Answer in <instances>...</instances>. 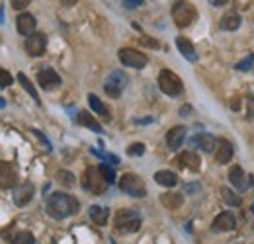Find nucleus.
<instances>
[{
    "label": "nucleus",
    "instance_id": "obj_1",
    "mask_svg": "<svg viewBox=\"0 0 254 244\" xmlns=\"http://www.w3.org/2000/svg\"><path fill=\"white\" fill-rule=\"evenodd\" d=\"M45 209H47L49 217H53V219H64V217L78 213L80 211V203H78V199L74 195L57 191V193L47 197Z\"/></svg>",
    "mask_w": 254,
    "mask_h": 244
},
{
    "label": "nucleus",
    "instance_id": "obj_2",
    "mask_svg": "<svg viewBox=\"0 0 254 244\" xmlns=\"http://www.w3.org/2000/svg\"><path fill=\"white\" fill-rule=\"evenodd\" d=\"M141 229V215L133 209H120L114 219V231L120 235H131Z\"/></svg>",
    "mask_w": 254,
    "mask_h": 244
},
{
    "label": "nucleus",
    "instance_id": "obj_3",
    "mask_svg": "<svg viewBox=\"0 0 254 244\" xmlns=\"http://www.w3.org/2000/svg\"><path fill=\"white\" fill-rule=\"evenodd\" d=\"M195 18H197V10L188 0H178L172 6V20H174V24L178 28H182V30L188 28L195 22Z\"/></svg>",
    "mask_w": 254,
    "mask_h": 244
},
{
    "label": "nucleus",
    "instance_id": "obj_4",
    "mask_svg": "<svg viewBox=\"0 0 254 244\" xmlns=\"http://www.w3.org/2000/svg\"><path fill=\"white\" fill-rule=\"evenodd\" d=\"M108 185H110V183L106 182V178L102 176V172H100L98 166H88V168L84 170V174H82V187L88 189L90 193L102 195V193L108 189Z\"/></svg>",
    "mask_w": 254,
    "mask_h": 244
},
{
    "label": "nucleus",
    "instance_id": "obj_5",
    "mask_svg": "<svg viewBox=\"0 0 254 244\" xmlns=\"http://www.w3.org/2000/svg\"><path fill=\"white\" fill-rule=\"evenodd\" d=\"M159 88L164 92L166 96L176 98V96L182 94L184 84H182V80H180V76H178L176 72H172V70H168V68H162L159 72Z\"/></svg>",
    "mask_w": 254,
    "mask_h": 244
},
{
    "label": "nucleus",
    "instance_id": "obj_6",
    "mask_svg": "<svg viewBox=\"0 0 254 244\" xmlns=\"http://www.w3.org/2000/svg\"><path fill=\"white\" fill-rule=\"evenodd\" d=\"M120 187H122V191H126L131 197H145L147 195L145 182L137 174H124V178L120 180Z\"/></svg>",
    "mask_w": 254,
    "mask_h": 244
},
{
    "label": "nucleus",
    "instance_id": "obj_7",
    "mask_svg": "<svg viewBox=\"0 0 254 244\" xmlns=\"http://www.w3.org/2000/svg\"><path fill=\"white\" fill-rule=\"evenodd\" d=\"M127 74L122 70H114L110 72V76L106 78V84H104V92L110 96V98H120L124 88L127 86Z\"/></svg>",
    "mask_w": 254,
    "mask_h": 244
},
{
    "label": "nucleus",
    "instance_id": "obj_8",
    "mask_svg": "<svg viewBox=\"0 0 254 244\" xmlns=\"http://www.w3.org/2000/svg\"><path fill=\"white\" fill-rule=\"evenodd\" d=\"M118 57H120L122 64H126L129 68H145L147 62H149L145 53H141V51H137V49H133V47H124V49H120Z\"/></svg>",
    "mask_w": 254,
    "mask_h": 244
},
{
    "label": "nucleus",
    "instance_id": "obj_9",
    "mask_svg": "<svg viewBox=\"0 0 254 244\" xmlns=\"http://www.w3.org/2000/svg\"><path fill=\"white\" fill-rule=\"evenodd\" d=\"M35 78H37V84H39L43 90H55V88H59L61 82H63L61 76H59V72H55V68H51V66H41V68H37Z\"/></svg>",
    "mask_w": 254,
    "mask_h": 244
},
{
    "label": "nucleus",
    "instance_id": "obj_10",
    "mask_svg": "<svg viewBox=\"0 0 254 244\" xmlns=\"http://www.w3.org/2000/svg\"><path fill=\"white\" fill-rule=\"evenodd\" d=\"M45 49H47V35L45 33L33 31L32 35H28V39H26V51H28V55L41 57L45 53Z\"/></svg>",
    "mask_w": 254,
    "mask_h": 244
},
{
    "label": "nucleus",
    "instance_id": "obj_11",
    "mask_svg": "<svg viewBox=\"0 0 254 244\" xmlns=\"http://www.w3.org/2000/svg\"><path fill=\"white\" fill-rule=\"evenodd\" d=\"M235 227H237V217L231 211L219 213L213 219V223H211V231L213 233H227V231H233Z\"/></svg>",
    "mask_w": 254,
    "mask_h": 244
},
{
    "label": "nucleus",
    "instance_id": "obj_12",
    "mask_svg": "<svg viewBox=\"0 0 254 244\" xmlns=\"http://www.w3.org/2000/svg\"><path fill=\"white\" fill-rule=\"evenodd\" d=\"M18 185V174L12 164L0 160V189H12Z\"/></svg>",
    "mask_w": 254,
    "mask_h": 244
},
{
    "label": "nucleus",
    "instance_id": "obj_13",
    "mask_svg": "<svg viewBox=\"0 0 254 244\" xmlns=\"http://www.w3.org/2000/svg\"><path fill=\"white\" fill-rule=\"evenodd\" d=\"M184 141H186V127L184 125H176L166 133V147L170 151H178Z\"/></svg>",
    "mask_w": 254,
    "mask_h": 244
},
{
    "label": "nucleus",
    "instance_id": "obj_14",
    "mask_svg": "<svg viewBox=\"0 0 254 244\" xmlns=\"http://www.w3.org/2000/svg\"><path fill=\"white\" fill-rule=\"evenodd\" d=\"M33 191H35V189H33L32 182H24V183H20V185H16V189H14V203H16L18 207L28 205V203L32 201Z\"/></svg>",
    "mask_w": 254,
    "mask_h": 244
},
{
    "label": "nucleus",
    "instance_id": "obj_15",
    "mask_svg": "<svg viewBox=\"0 0 254 244\" xmlns=\"http://www.w3.org/2000/svg\"><path fill=\"white\" fill-rule=\"evenodd\" d=\"M213 151H215V160H217L219 164H227V162L233 158V154H235L233 143H231L229 139H217Z\"/></svg>",
    "mask_w": 254,
    "mask_h": 244
},
{
    "label": "nucleus",
    "instance_id": "obj_16",
    "mask_svg": "<svg viewBox=\"0 0 254 244\" xmlns=\"http://www.w3.org/2000/svg\"><path fill=\"white\" fill-rule=\"evenodd\" d=\"M35 26H37V22H35L33 14H30V12H22L16 18V28H18L20 35H26V37L32 35L33 31H35Z\"/></svg>",
    "mask_w": 254,
    "mask_h": 244
},
{
    "label": "nucleus",
    "instance_id": "obj_17",
    "mask_svg": "<svg viewBox=\"0 0 254 244\" xmlns=\"http://www.w3.org/2000/svg\"><path fill=\"white\" fill-rule=\"evenodd\" d=\"M215 143H217V139L211 133H197V135L191 137V145L197 147V149H201L203 153H213Z\"/></svg>",
    "mask_w": 254,
    "mask_h": 244
},
{
    "label": "nucleus",
    "instance_id": "obj_18",
    "mask_svg": "<svg viewBox=\"0 0 254 244\" xmlns=\"http://www.w3.org/2000/svg\"><path fill=\"white\" fill-rule=\"evenodd\" d=\"M229 182L233 183V187L239 189V191H247V189H249L247 174H245V170H243L241 166H233V168L229 170Z\"/></svg>",
    "mask_w": 254,
    "mask_h": 244
},
{
    "label": "nucleus",
    "instance_id": "obj_19",
    "mask_svg": "<svg viewBox=\"0 0 254 244\" xmlns=\"http://www.w3.org/2000/svg\"><path fill=\"white\" fill-rule=\"evenodd\" d=\"M176 47H178L180 55H182L186 61H190V62L197 61V53H195L193 43H191L190 39H186V37H176Z\"/></svg>",
    "mask_w": 254,
    "mask_h": 244
},
{
    "label": "nucleus",
    "instance_id": "obj_20",
    "mask_svg": "<svg viewBox=\"0 0 254 244\" xmlns=\"http://www.w3.org/2000/svg\"><path fill=\"white\" fill-rule=\"evenodd\" d=\"M176 162H178V166H180V168H188V170H197V168H199V164H201L199 156H197L195 153H191V151L180 153L178 154V158H176Z\"/></svg>",
    "mask_w": 254,
    "mask_h": 244
},
{
    "label": "nucleus",
    "instance_id": "obj_21",
    "mask_svg": "<svg viewBox=\"0 0 254 244\" xmlns=\"http://www.w3.org/2000/svg\"><path fill=\"white\" fill-rule=\"evenodd\" d=\"M88 215H90V221H92L94 225L104 227V225L108 223V219H110V209H108V207H102V205H92Z\"/></svg>",
    "mask_w": 254,
    "mask_h": 244
},
{
    "label": "nucleus",
    "instance_id": "obj_22",
    "mask_svg": "<svg viewBox=\"0 0 254 244\" xmlns=\"http://www.w3.org/2000/svg\"><path fill=\"white\" fill-rule=\"evenodd\" d=\"M219 26H221V30H225V31L239 30V28H241V16H239L237 12H227V14H223Z\"/></svg>",
    "mask_w": 254,
    "mask_h": 244
},
{
    "label": "nucleus",
    "instance_id": "obj_23",
    "mask_svg": "<svg viewBox=\"0 0 254 244\" xmlns=\"http://www.w3.org/2000/svg\"><path fill=\"white\" fill-rule=\"evenodd\" d=\"M88 104H90L92 112H96L100 118H104V120H112V114H110L108 106H106V104H104L96 94H90V96H88Z\"/></svg>",
    "mask_w": 254,
    "mask_h": 244
},
{
    "label": "nucleus",
    "instance_id": "obj_24",
    "mask_svg": "<svg viewBox=\"0 0 254 244\" xmlns=\"http://www.w3.org/2000/svg\"><path fill=\"white\" fill-rule=\"evenodd\" d=\"M155 182L164 187H174L178 183V174H174L172 170H159L155 174Z\"/></svg>",
    "mask_w": 254,
    "mask_h": 244
},
{
    "label": "nucleus",
    "instance_id": "obj_25",
    "mask_svg": "<svg viewBox=\"0 0 254 244\" xmlns=\"http://www.w3.org/2000/svg\"><path fill=\"white\" fill-rule=\"evenodd\" d=\"M76 122L80 123L82 127H86V129L94 131V133H102V131H104V129H102V125H100V123H98L94 118H92V114H90V112H84V110H82V112L78 114Z\"/></svg>",
    "mask_w": 254,
    "mask_h": 244
},
{
    "label": "nucleus",
    "instance_id": "obj_26",
    "mask_svg": "<svg viewBox=\"0 0 254 244\" xmlns=\"http://www.w3.org/2000/svg\"><path fill=\"white\" fill-rule=\"evenodd\" d=\"M160 203H162L166 209H178V207L184 203V197H182L180 193L168 191V193H162V195H160Z\"/></svg>",
    "mask_w": 254,
    "mask_h": 244
},
{
    "label": "nucleus",
    "instance_id": "obj_27",
    "mask_svg": "<svg viewBox=\"0 0 254 244\" xmlns=\"http://www.w3.org/2000/svg\"><path fill=\"white\" fill-rule=\"evenodd\" d=\"M221 195H223V199H225V203L231 205V207H241V205H243L241 195L235 193L231 187H221Z\"/></svg>",
    "mask_w": 254,
    "mask_h": 244
},
{
    "label": "nucleus",
    "instance_id": "obj_28",
    "mask_svg": "<svg viewBox=\"0 0 254 244\" xmlns=\"http://www.w3.org/2000/svg\"><path fill=\"white\" fill-rule=\"evenodd\" d=\"M18 80H20L22 88H24V90L28 92V94H30V96L33 98V102H35V104H41V100H39V94H37V90L33 88V84L30 82V78H28L24 72H20V74H18Z\"/></svg>",
    "mask_w": 254,
    "mask_h": 244
},
{
    "label": "nucleus",
    "instance_id": "obj_29",
    "mask_svg": "<svg viewBox=\"0 0 254 244\" xmlns=\"http://www.w3.org/2000/svg\"><path fill=\"white\" fill-rule=\"evenodd\" d=\"M35 239L30 231H24V233H18L16 237H12V244H33Z\"/></svg>",
    "mask_w": 254,
    "mask_h": 244
},
{
    "label": "nucleus",
    "instance_id": "obj_30",
    "mask_svg": "<svg viewBox=\"0 0 254 244\" xmlns=\"http://www.w3.org/2000/svg\"><path fill=\"white\" fill-rule=\"evenodd\" d=\"M235 68H237V70H241V72H247V70L254 68V53H251L249 57H245L243 61L237 62V64H235Z\"/></svg>",
    "mask_w": 254,
    "mask_h": 244
},
{
    "label": "nucleus",
    "instance_id": "obj_31",
    "mask_svg": "<svg viewBox=\"0 0 254 244\" xmlns=\"http://www.w3.org/2000/svg\"><path fill=\"white\" fill-rule=\"evenodd\" d=\"M98 168H100L102 176L106 178V182H108V183L116 182V172H114V168H112V166H108V164H100Z\"/></svg>",
    "mask_w": 254,
    "mask_h": 244
},
{
    "label": "nucleus",
    "instance_id": "obj_32",
    "mask_svg": "<svg viewBox=\"0 0 254 244\" xmlns=\"http://www.w3.org/2000/svg\"><path fill=\"white\" fill-rule=\"evenodd\" d=\"M143 153H145V145L143 143H133V145L127 147V154L129 156H141Z\"/></svg>",
    "mask_w": 254,
    "mask_h": 244
},
{
    "label": "nucleus",
    "instance_id": "obj_33",
    "mask_svg": "<svg viewBox=\"0 0 254 244\" xmlns=\"http://www.w3.org/2000/svg\"><path fill=\"white\" fill-rule=\"evenodd\" d=\"M57 178H59V182L63 183V185H72V183H74V176H72L70 172H66V170H61V172L57 174Z\"/></svg>",
    "mask_w": 254,
    "mask_h": 244
},
{
    "label": "nucleus",
    "instance_id": "obj_34",
    "mask_svg": "<svg viewBox=\"0 0 254 244\" xmlns=\"http://www.w3.org/2000/svg\"><path fill=\"white\" fill-rule=\"evenodd\" d=\"M14 80H12V74L8 72V70H4V68H0V86L2 88H6V86H10Z\"/></svg>",
    "mask_w": 254,
    "mask_h": 244
},
{
    "label": "nucleus",
    "instance_id": "obj_35",
    "mask_svg": "<svg viewBox=\"0 0 254 244\" xmlns=\"http://www.w3.org/2000/svg\"><path fill=\"white\" fill-rule=\"evenodd\" d=\"M10 2H12V8L18 10V12H24L32 4V0H10Z\"/></svg>",
    "mask_w": 254,
    "mask_h": 244
},
{
    "label": "nucleus",
    "instance_id": "obj_36",
    "mask_svg": "<svg viewBox=\"0 0 254 244\" xmlns=\"http://www.w3.org/2000/svg\"><path fill=\"white\" fill-rule=\"evenodd\" d=\"M247 116L254 120V96L253 94H249V98H247Z\"/></svg>",
    "mask_w": 254,
    "mask_h": 244
},
{
    "label": "nucleus",
    "instance_id": "obj_37",
    "mask_svg": "<svg viewBox=\"0 0 254 244\" xmlns=\"http://www.w3.org/2000/svg\"><path fill=\"white\" fill-rule=\"evenodd\" d=\"M141 4H143V0H124V6L126 8H137Z\"/></svg>",
    "mask_w": 254,
    "mask_h": 244
},
{
    "label": "nucleus",
    "instance_id": "obj_38",
    "mask_svg": "<svg viewBox=\"0 0 254 244\" xmlns=\"http://www.w3.org/2000/svg\"><path fill=\"white\" fill-rule=\"evenodd\" d=\"M190 114H191V106H182V108H180V116H182V118H188Z\"/></svg>",
    "mask_w": 254,
    "mask_h": 244
},
{
    "label": "nucleus",
    "instance_id": "obj_39",
    "mask_svg": "<svg viewBox=\"0 0 254 244\" xmlns=\"http://www.w3.org/2000/svg\"><path fill=\"white\" fill-rule=\"evenodd\" d=\"M197 187H199V183H188V185H186V191H188V193H195Z\"/></svg>",
    "mask_w": 254,
    "mask_h": 244
},
{
    "label": "nucleus",
    "instance_id": "obj_40",
    "mask_svg": "<svg viewBox=\"0 0 254 244\" xmlns=\"http://www.w3.org/2000/svg\"><path fill=\"white\" fill-rule=\"evenodd\" d=\"M106 158H108L112 164H120V158H118L116 154H106Z\"/></svg>",
    "mask_w": 254,
    "mask_h": 244
},
{
    "label": "nucleus",
    "instance_id": "obj_41",
    "mask_svg": "<svg viewBox=\"0 0 254 244\" xmlns=\"http://www.w3.org/2000/svg\"><path fill=\"white\" fill-rule=\"evenodd\" d=\"M76 2H78V0H61V4H63V6H66V8H68V6H74Z\"/></svg>",
    "mask_w": 254,
    "mask_h": 244
},
{
    "label": "nucleus",
    "instance_id": "obj_42",
    "mask_svg": "<svg viewBox=\"0 0 254 244\" xmlns=\"http://www.w3.org/2000/svg\"><path fill=\"white\" fill-rule=\"evenodd\" d=\"M209 2H211L213 6H225V4L229 2V0H209Z\"/></svg>",
    "mask_w": 254,
    "mask_h": 244
},
{
    "label": "nucleus",
    "instance_id": "obj_43",
    "mask_svg": "<svg viewBox=\"0 0 254 244\" xmlns=\"http://www.w3.org/2000/svg\"><path fill=\"white\" fill-rule=\"evenodd\" d=\"M4 106H6V100H4V98H0V108H4Z\"/></svg>",
    "mask_w": 254,
    "mask_h": 244
},
{
    "label": "nucleus",
    "instance_id": "obj_44",
    "mask_svg": "<svg viewBox=\"0 0 254 244\" xmlns=\"http://www.w3.org/2000/svg\"><path fill=\"white\" fill-rule=\"evenodd\" d=\"M251 209H253V213H254V203H253V207H251Z\"/></svg>",
    "mask_w": 254,
    "mask_h": 244
}]
</instances>
